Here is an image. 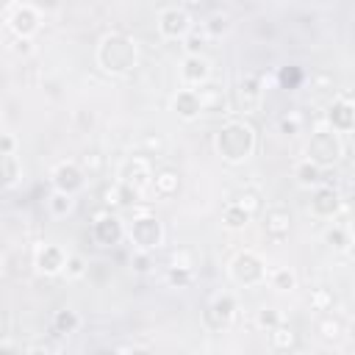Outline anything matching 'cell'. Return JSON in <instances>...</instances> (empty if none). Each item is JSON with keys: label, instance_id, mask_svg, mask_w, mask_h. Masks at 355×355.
I'll list each match as a JSON object with an SVG mask.
<instances>
[{"label": "cell", "instance_id": "f1b7e54d", "mask_svg": "<svg viewBox=\"0 0 355 355\" xmlns=\"http://www.w3.org/2000/svg\"><path fill=\"white\" fill-rule=\"evenodd\" d=\"M72 205H75V200L69 197V194H64V191H55L53 189V194L47 197V208H50V214L53 216H69L72 214Z\"/></svg>", "mask_w": 355, "mask_h": 355}, {"label": "cell", "instance_id": "5bb4252c", "mask_svg": "<svg viewBox=\"0 0 355 355\" xmlns=\"http://www.w3.org/2000/svg\"><path fill=\"white\" fill-rule=\"evenodd\" d=\"M64 261H67V252H64L58 244H42V247L36 250L33 266H36L39 275L53 277V275H61V272H64Z\"/></svg>", "mask_w": 355, "mask_h": 355}, {"label": "cell", "instance_id": "2e32d148", "mask_svg": "<svg viewBox=\"0 0 355 355\" xmlns=\"http://www.w3.org/2000/svg\"><path fill=\"white\" fill-rule=\"evenodd\" d=\"M172 111L178 114V119L194 122L202 114V100H200L197 89H178L172 94Z\"/></svg>", "mask_w": 355, "mask_h": 355}, {"label": "cell", "instance_id": "ee69618b", "mask_svg": "<svg viewBox=\"0 0 355 355\" xmlns=\"http://www.w3.org/2000/svg\"><path fill=\"white\" fill-rule=\"evenodd\" d=\"M14 8V0H0V14H8Z\"/></svg>", "mask_w": 355, "mask_h": 355}, {"label": "cell", "instance_id": "ac0fdd59", "mask_svg": "<svg viewBox=\"0 0 355 355\" xmlns=\"http://www.w3.org/2000/svg\"><path fill=\"white\" fill-rule=\"evenodd\" d=\"M180 78H183L186 86H202V83H208V78H211L208 58L202 53L200 55H186L180 61Z\"/></svg>", "mask_w": 355, "mask_h": 355}, {"label": "cell", "instance_id": "9c48e42d", "mask_svg": "<svg viewBox=\"0 0 355 355\" xmlns=\"http://www.w3.org/2000/svg\"><path fill=\"white\" fill-rule=\"evenodd\" d=\"M324 122L336 133H352V128H355V103H352V97L349 94L336 97L324 111Z\"/></svg>", "mask_w": 355, "mask_h": 355}, {"label": "cell", "instance_id": "7c38bea8", "mask_svg": "<svg viewBox=\"0 0 355 355\" xmlns=\"http://www.w3.org/2000/svg\"><path fill=\"white\" fill-rule=\"evenodd\" d=\"M189 31H191V14H189L186 8L172 6V8H164V11H161V17H158V33H161L164 39L178 42V39H183Z\"/></svg>", "mask_w": 355, "mask_h": 355}, {"label": "cell", "instance_id": "e0dca14e", "mask_svg": "<svg viewBox=\"0 0 355 355\" xmlns=\"http://www.w3.org/2000/svg\"><path fill=\"white\" fill-rule=\"evenodd\" d=\"M261 225H263V233L269 239L280 241V239H286L291 233V214L283 205H272V208L263 211V222Z\"/></svg>", "mask_w": 355, "mask_h": 355}, {"label": "cell", "instance_id": "5b68a950", "mask_svg": "<svg viewBox=\"0 0 355 355\" xmlns=\"http://www.w3.org/2000/svg\"><path fill=\"white\" fill-rule=\"evenodd\" d=\"M227 269H230L233 283H239V286H261L266 280V261L252 250L236 252Z\"/></svg>", "mask_w": 355, "mask_h": 355}, {"label": "cell", "instance_id": "cb8c5ba5", "mask_svg": "<svg viewBox=\"0 0 355 355\" xmlns=\"http://www.w3.org/2000/svg\"><path fill=\"white\" fill-rule=\"evenodd\" d=\"M19 180V161L14 153H0V191L17 186Z\"/></svg>", "mask_w": 355, "mask_h": 355}, {"label": "cell", "instance_id": "44dd1931", "mask_svg": "<svg viewBox=\"0 0 355 355\" xmlns=\"http://www.w3.org/2000/svg\"><path fill=\"white\" fill-rule=\"evenodd\" d=\"M294 178H297V183H300V186L313 189V186L324 183V169H322L319 164H313V161L302 158V161H297V164H294Z\"/></svg>", "mask_w": 355, "mask_h": 355}, {"label": "cell", "instance_id": "74e56055", "mask_svg": "<svg viewBox=\"0 0 355 355\" xmlns=\"http://www.w3.org/2000/svg\"><path fill=\"white\" fill-rule=\"evenodd\" d=\"M277 125H280V133H286V136H297L300 128H302V116H300L297 111H288V114L280 116Z\"/></svg>", "mask_w": 355, "mask_h": 355}, {"label": "cell", "instance_id": "3957f363", "mask_svg": "<svg viewBox=\"0 0 355 355\" xmlns=\"http://www.w3.org/2000/svg\"><path fill=\"white\" fill-rule=\"evenodd\" d=\"M125 236L130 239V244L141 252H155L164 244V225L155 214L150 211H136L133 219L125 225Z\"/></svg>", "mask_w": 355, "mask_h": 355}, {"label": "cell", "instance_id": "e575fe53", "mask_svg": "<svg viewBox=\"0 0 355 355\" xmlns=\"http://www.w3.org/2000/svg\"><path fill=\"white\" fill-rule=\"evenodd\" d=\"M89 272V263L80 258V255H67V261H64V275L69 277V280H80L83 275Z\"/></svg>", "mask_w": 355, "mask_h": 355}, {"label": "cell", "instance_id": "d590c367", "mask_svg": "<svg viewBox=\"0 0 355 355\" xmlns=\"http://www.w3.org/2000/svg\"><path fill=\"white\" fill-rule=\"evenodd\" d=\"M283 322V316H280V311H275V308H261L258 313H255V324H258V330H263V333H269L275 324H280Z\"/></svg>", "mask_w": 355, "mask_h": 355}, {"label": "cell", "instance_id": "7bdbcfd3", "mask_svg": "<svg viewBox=\"0 0 355 355\" xmlns=\"http://www.w3.org/2000/svg\"><path fill=\"white\" fill-rule=\"evenodd\" d=\"M17 150V139L11 133H0V153H14Z\"/></svg>", "mask_w": 355, "mask_h": 355}, {"label": "cell", "instance_id": "ffe728a7", "mask_svg": "<svg viewBox=\"0 0 355 355\" xmlns=\"http://www.w3.org/2000/svg\"><path fill=\"white\" fill-rule=\"evenodd\" d=\"M150 186H153V191H155L158 197L169 200V197H175V194L180 191V175H178L175 169H158V172L153 175V180H150Z\"/></svg>", "mask_w": 355, "mask_h": 355}, {"label": "cell", "instance_id": "4fadbf2b", "mask_svg": "<svg viewBox=\"0 0 355 355\" xmlns=\"http://www.w3.org/2000/svg\"><path fill=\"white\" fill-rule=\"evenodd\" d=\"M308 205H311V214H313V216H319V219H333V216L341 211V194H338V189H333V186H327V183H319V186H313Z\"/></svg>", "mask_w": 355, "mask_h": 355}, {"label": "cell", "instance_id": "d4e9b609", "mask_svg": "<svg viewBox=\"0 0 355 355\" xmlns=\"http://www.w3.org/2000/svg\"><path fill=\"white\" fill-rule=\"evenodd\" d=\"M250 219H252V216H250V211H244L236 200H233V202H227V205H225V211H222V225H225L227 230H244V227L250 225Z\"/></svg>", "mask_w": 355, "mask_h": 355}, {"label": "cell", "instance_id": "7a4b0ae2", "mask_svg": "<svg viewBox=\"0 0 355 355\" xmlns=\"http://www.w3.org/2000/svg\"><path fill=\"white\" fill-rule=\"evenodd\" d=\"M97 67L111 75V78H122V75H130L133 67L139 64V50H136V42L125 33H108L100 39L97 44Z\"/></svg>", "mask_w": 355, "mask_h": 355}, {"label": "cell", "instance_id": "4316f807", "mask_svg": "<svg viewBox=\"0 0 355 355\" xmlns=\"http://www.w3.org/2000/svg\"><path fill=\"white\" fill-rule=\"evenodd\" d=\"M316 330H319L322 341H330V344H333V341H338V338L344 336V322L327 311V313H322V319H319Z\"/></svg>", "mask_w": 355, "mask_h": 355}, {"label": "cell", "instance_id": "4dcf8cb0", "mask_svg": "<svg viewBox=\"0 0 355 355\" xmlns=\"http://www.w3.org/2000/svg\"><path fill=\"white\" fill-rule=\"evenodd\" d=\"M324 244H330V247H333V250H338V252H347L352 241H349L347 227L333 225V227H327V230H324Z\"/></svg>", "mask_w": 355, "mask_h": 355}, {"label": "cell", "instance_id": "1f68e13d", "mask_svg": "<svg viewBox=\"0 0 355 355\" xmlns=\"http://www.w3.org/2000/svg\"><path fill=\"white\" fill-rule=\"evenodd\" d=\"M180 42H183V47H186V55H200V53L205 50V44H208V33L191 28Z\"/></svg>", "mask_w": 355, "mask_h": 355}, {"label": "cell", "instance_id": "7402d4cb", "mask_svg": "<svg viewBox=\"0 0 355 355\" xmlns=\"http://www.w3.org/2000/svg\"><path fill=\"white\" fill-rule=\"evenodd\" d=\"M269 344H272V349H277V352L294 349V347H297V333H294V327H288L286 322L275 324V327L269 330Z\"/></svg>", "mask_w": 355, "mask_h": 355}, {"label": "cell", "instance_id": "6da1fadb", "mask_svg": "<svg viewBox=\"0 0 355 355\" xmlns=\"http://www.w3.org/2000/svg\"><path fill=\"white\" fill-rule=\"evenodd\" d=\"M255 128L244 119H227L214 133V150L225 164H244L255 153Z\"/></svg>", "mask_w": 355, "mask_h": 355}, {"label": "cell", "instance_id": "9a60e30c", "mask_svg": "<svg viewBox=\"0 0 355 355\" xmlns=\"http://www.w3.org/2000/svg\"><path fill=\"white\" fill-rule=\"evenodd\" d=\"M263 97V78L261 75H244L236 89V103L241 111H255Z\"/></svg>", "mask_w": 355, "mask_h": 355}, {"label": "cell", "instance_id": "f35d334b", "mask_svg": "<svg viewBox=\"0 0 355 355\" xmlns=\"http://www.w3.org/2000/svg\"><path fill=\"white\" fill-rule=\"evenodd\" d=\"M236 202H239L244 211H250V216H255V214L261 211V197H258L255 191H241V194L236 197Z\"/></svg>", "mask_w": 355, "mask_h": 355}, {"label": "cell", "instance_id": "60d3db41", "mask_svg": "<svg viewBox=\"0 0 355 355\" xmlns=\"http://www.w3.org/2000/svg\"><path fill=\"white\" fill-rule=\"evenodd\" d=\"M8 50H11L14 55H31V53H33V42H31V39H19V36H14L11 44H8Z\"/></svg>", "mask_w": 355, "mask_h": 355}, {"label": "cell", "instance_id": "ba28073f", "mask_svg": "<svg viewBox=\"0 0 355 355\" xmlns=\"http://www.w3.org/2000/svg\"><path fill=\"white\" fill-rule=\"evenodd\" d=\"M6 25L11 31V36H19V39H33L42 28V17L36 11V6H14L6 17Z\"/></svg>", "mask_w": 355, "mask_h": 355}, {"label": "cell", "instance_id": "52a82bcc", "mask_svg": "<svg viewBox=\"0 0 355 355\" xmlns=\"http://www.w3.org/2000/svg\"><path fill=\"white\" fill-rule=\"evenodd\" d=\"M50 180H53V189H55V191H64V194L75 197V194L83 191V186H86V172L80 169L78 161H61V164L53 166Z\"/></svg>", "mask_w": 355, "mask_h": 355}, {"label": "cell", "instance_id": "b9f144b4", "mask_svg": "<svg viewBox=\"0 0 355 355\" xmlns=\"http://www.w3.org/2000/svg\"><path fill=\"white\" fill-rule=\"evenodd\" d=\"M130 266H133V272H139V275L150 272V266H153V261H150V252H141V250H136V255H133Z\"/></svg>", "mask_w": 355, "mask_h": 355}, {"label": "cell", "instance_id": "8d00e7d4", "mask_svg": "<svg viewBox=\"0 0 355 355\" xmlns=\"http://www.w3.org/2000/svg\"><path fill=\"white\" fill-rule=\"evenodd\" d=\"M227 28H230V22H227L225 14H211V17L205 19V25H202V31H205L208 36H222V33H227Z\"/></svg>", "mask_w": 355, "mask_h": 355}, {"label": "cell", "instance_id": "83f0119b", "mask_svg": "<svg viewBox=\"0 0 355 355\" xmlns=\"http://www.w3.org/2000/svg\"><path fill=\"white\" fill-rule=\"evenodd\" d=\"M302 80H305V72H302V67H297V64H286V67L277 69V86L286 89V92L300 89Z\"/></svg>", "mask_w": 355, "mask_h": 355}, {"label": "cell", "instance_id": "7dc6e473", "mask_svg": "<svg viewBox=\"0 0 355 355\" xmlns=\"http://www.w3.org/2000/svg\"><path fill=\"white\" fill-rule=\"evenodd\" d=\"M183 3H186V6H200L202 0H183Z\"/></svg>", "mask_w": 355, "mask_h": 355}, {"label": "cell", "instance_id": "f546056e", "mask_svg": "<svg viewBox=\"0 0 355 355\" xmlns=\"http://www.w3.org/2000/svg\"><path fill=\"white\" fill-rule=\"evenodd\" d=\"M308 302H311V311H319V313H327V311H333V305H336V294H333L330 288H324V286H319V288H313V291H311V297H308Z\"/></svg>", "mask_w": 355, "mask_h": 355}, {"label": "cell", "instance_id": "277c9868", "mask_svg": "<svg viewBox=\"0 0 355 355\" xmlns=\"http://www.w3.org/2000/svg\"><path fill=\"white\" fill-rule=\"evenodd\" d=\"M344 155V141H341V133L330 130L327 125L324 128H316L311 133V139L305 141V158L319 164L322 169H330L338 164V158Z\"/></svg>", "mask_w": 355, "mask_h": 355}, {"label": "cell", "instance_id": "484cf974", "mask_svg": "<svg viewBox=\"0 0 355 355\" xmlns=\"http://www.w3.org/2000/svg\"><path fill=\"white\" fill-rule=\"evenodd\" d=\"M78 327H80V316L75 311H69V308L55 311V316H53V333L72 336V333H78Z\"/></svg>", "mask_w": 355, "mask_h": 355}, {"label": "cell", "instance_id": "836d02e7", "mask_svg": "<svg viewBox=\"0 0 355 355\" xmlns=\"http://www.w3.org/2000/svg\"><path fill=\"white\" fill-rule=\"evenodd\" d=\"M166 280H169V286H175V288H189V286L194 283V269L169 266V272H166Z\"/></svg>", "mask_w": 355, "mask_h": 355}, {"label": "cell", "instance_id": "603a6c76", "mask_svg": "<svg viewBox=\"0 0 355 355\" xmlns=\"http://www.w3.org/2000/svg\"><path fill=\"white\" fill-rule=\"evenodd\" d=\"M266 280L275 291L286 294V291H294L297 288V275L288 269V266H275V269H266Z\"/></svg>", "mask_w": 355, "mask_h": 355}, {"label": "cell", "instance_id": "bcb514c9", "mask_svg": "<svg viewBox=\"0 0 355 355\" xmlns=\"http://www.w3.org/2000/svg\"><path fill=\"white\" fill-rule=\"evenodd\" d=\"M17 347H11V344H0V352H14Z\"/></svg>", "mask_w": 355, "mask_h": 355}, {"label": "cell", "instance_id": "8992f818", "mask_svg": "<svg viewBox=\"0 0 355 355\" xmlns=\"http://www.w3.org/2000/svg\"><path fill=\"white\" fill-rule=\"evenodd\" d=\"M92 239L100 247H116L125 239V222H122V216L116 211H111V208L94 214V219H92Z\"/></svg>", "mask_w": 355, "mask_h": 355}, {"label": "cell", "instance_id": "d6986e66", "mask_svg": "<svg viewBox=\"0 0 355 355\" xmlns=\"http://www.w3.org/2000/svg\"><path fill=\"white\" fill-rule=\"evenodd\" d=\"M136 202V189H130L128 183L122 180H114L103 189V205L111 208V211H119V208H130Z\"/></svg>", "mask_w": 355, "mask_h": 355}, {"label": "cell", "instance_id": "d6a6232c", "mask_svg": "<svg viewBox=\"0 0 355 355\" xmlns=\"http://www.w3.org/2000/svg\"><path fill=\"white\" fill-rule=\"evenodd\" d=\"M80 169L86 172V178H89V175H100V172L105 169V155H103L100 150H89V153L80 158Z\"/></svg>", "mask_w": 355, "mask_h": 355}, {"label": "cell", "instance_id": "30bf717a", "mask_svg": "<svg viewBox=\"0 0 355 355\" xmlns=\"http://www.w3.org/2000/svg\"><path fill=\"white\" fill-rule=\"evenodd\" d=\"M236 311H239L236 297L225 291V294H216V297L208 302V308H205L202 319H205V324H208L211 330H225V327L236 319Z\"/></svg>", "mask_w": 355, "mask_h": 355}, {"label": "cell", "instance_id": "f6af8a7d", "mask_svg": "<svg viewBox=\"0 0 355 355\" xmlns=\"http://www.w3.org/2000/svg\"><path fill=\"white\" fill-rule=\"evenodd\" d=\"M36 3H39V6H42V8H53V6H55V3H58V0H36Z\"/></svg>", "mask_w": 355, "mask_h": 355}, {"label": "cell", "instance_id": "8fae6325", "mask_svg": "<svg viewBox=\"0 0 355 355\" xmlns=\"http://www.w3.org/2000/svg\"><path fill=\"white\" fill-rule=\"evenodd\" d=\"M116 180H122V183H128L130 189L141 191V189L150 186V180H153V166H150L147 158H141V155H130V158H125V161L119 164V169H116Z\"/></svg>", "mask_w": 355, "mask_h": 355}, {"label": "cell", "instance_id": "ab89813d", "mask_svg": "<svg viewBox=\"0 0 355 355\" xmlns=\"http://www.w3.org/2000/svg\"><path fill=\"white\" fill-rule=\"evenodd\" d=\"M169 266H183V269H194L191 252H189V250H175V252L169 255Z\"/></svg>", "mask_w": 355, "mask_h": 355}]
</instances>
